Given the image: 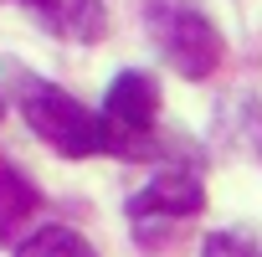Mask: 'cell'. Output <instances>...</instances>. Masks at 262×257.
<instances>
[{
  "mask_svg": "<svg viewBox=\"0 0 262 257\" xmlns=\"http://www.w3.org/2000/svg\"><path fill=\"white\" fill-rule=\"evenodd\" d=\"M149 36H155L160 57H165L180 77H190V82L211 77L216 62H221V36H216V26H211L201 11L175 6V0H155V6H149Z\"/></svg>",
  "mask_w": 262,
  "mask_h": 257,
  "instance_id": "obj_2",
  "label": "cell"
},
{
  "mask_svg": "<svg viewBox=\"0 0 262 257\" xmlns=\"http://www.w3.org/2000/svg\"><path fill=\"white\" fill-rule=\"evenodd\" d=\"M41 206V196H36V185L21 175V170H11L6 160H0V231H21V221L31 216Z\"/></svg>",
  "mask_w": 262,
  "mask_h": 257,
  "instance_id": "obj_5",
  "label": "cell"
},
{
  "mask_svg": "<svg viewBox=\"0 0 262 257\" xmlns=\"http://www.w3.org/2000/svg\"><path fill=\"white\" fill-rule=\"evenodd\" d=\"M16 257H98V252L72 226H57L52 221V226H36L31 237H21L16 242Z\"/></svg>",
  "mask_w": 262,
  "mask_h": 257,
  "instance_id": "obj_6",
  "label": "cell"
},
{
  "mask_svg": "<svg viewBox=\"0 0 262 257\" xmlns=\"http://www.w3.org/2000/svg\"><path fill=\"white\" fill-rule=\"evenodd\" d=\"M160 118V82L149 72H123L113 77L108 98H103V123H108V139L113 155H134V144H144V134Z\"/></svg>",
  "mask_w": 262,
  "mask_h": 257,
  "instance_id": "obj_3",
  "label": "cell"
},
{
  "mask_svg": "<svg viewBox=\"0 0 262 257\" xmlns=\"http://www.w3.org/2000/svg\"><path fill=\"white\" fill-rule=\"evenodd\" d=\"M201 206H206V190L195 175H160L128 201V221H180V216H195Z\"/></svg>",
  "mask_w": 262,
  "mask_h": 257,
  "instance_id": "obj_4",
  "label": "cell"
},
{
  "mask_svg": "<svg viewBox=\"0 0 262 257\" xmlns=\"http://www.w3.org/2000/svg\"><path fill=\"white\" fill-rule=\"evenodd\" d=\"M0 113H6V103H0Z\"/></svg>",
  "mask_w": 262,
  "mask_h": 257,
  "instance_id": "obj_9",
  "label": "cell"
},
{
  "mask_svg": "<svg viewBox=\"0 0 262 257\" xmlns=\"http://www.w3.org/2000/svg\"><path fill=\"white\" fill-rule=\"evenodd\" d=\"M16 103H21V118L36 128V134H41L57 155H67V160L113 155V139H108L103 113L82 108L72 93H62V88H52V82H31V77H21Z\"/></svg>",
  "mask_w": 262,
  "mask_h": 257,
  "instance_id": "obj_1",
  "label": "cell"
},
{
  "mask_svg": "<svg viewBox=\"0 0 262 257\" xmlns=\"http://www.w3.org/2000/svg\"><path fill=\"white\" fill-rule=\"evenodd\" d=\"M201 257H262V237H252V231H211Z\"/></svg>",
  "mask_w": 262,
  "mask_h": 257,
  "instance_id": "obj_7",
  "label": "cell"
},
{
  "mask_svg": "<svg viewBox=\"0 0 262 257\" xmlns=\"http://www.w3.org/2000/svg\"><path fill=\"white\" fill-rule=\"evenodd\" d=\"M31 6H41V11H57V0H31Z\"/></svg>",
  "mask_w": 262,
  "mask_h": 257,
  "instance_id": "obj_8",
  "label": "cell"
}]
</instances>
